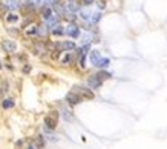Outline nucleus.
Instances as JSON below:
<instances>
[{
    "label": "nucleus",
    "mask_w": 167,
    "mask_h": 149,
    "mask_svg": "<svg viewBox=\"0 0 167 149\" xmlns=\"http://www.w3.org/2000/svg\"><path fill=\"white\" fill-rule=\"evenodd\" d=\"M66 102H69V105H78L81 102V97L78 96V94H75V92H69L68 96H66Z\"/></svg>",
    "instance_id": "f257e3e1"
},
{
    "label": "nucleus",
    "mask_w": 167,
    "mask_h": 149,
    "mask_svg": "<svg viewBox=\"0 0 167 149\" xmlns=\"http://www.w3.org/2000/svg\"><path fill=\"white\" fill-rule=\"evenodd\" d=\"M65 34H68V35L75 38V37L80 35V29H78V26H75V25H69L68 28L65 29Z\"/></svg>",
    "instance_id": "f03ea898"
},
{
    "label": "nucleus",
    "mask_w": 167,
    "mask_h": 149,
    "mask_svg": "<svg viewBox=\"0 0 167 149\" xmlns=\"http://www.w3.org/2000/svg\"><path fill=\"white\" fill-rule=\"evenodd\" d=\"M2 48H3L6 52H14L17 46H16L14 42H11V40H3V42H2Z\"/></svg>",
    "instance_id": "7ed1b4c3"
},
{
    "label": "nucleus",
    "mask_w": 167,
    "mask_h": 149,
    "mask_svg": "<svg viewBox=\"0 0 167 149\" xmlns=\"http://www.w3.org/2000/svg\"><path fill=\"white\" fill-rule=\"evenodd\" d=\"M45 125L48 129H55L57 126V117H46L45 118Z\"/></svg>",
    "instance_id": "20e7f679"
},
{
    "label": "nucleus",
    "mask_w": 167,
    "mask_h": 149,
    "mask_svg": "<svg viewBox=\"0 0 167 149\" xmlns=\"http://www.w3.org/2000/svg\"><path fill=\"white\" fill-rule=\"evenodd\" d=\"M58 20H60V17H58L57 14H55V16L52 14V16H51V17H49L46 22H48V26H49V28H52V29H54L55 26L58 25Z\"/></svg>",
    "instance_id": "39448f33"
},
{
    "label": "nucleus",
    "mask_w": 167,
    "mask_h": 149,
    "mask_svg": "<svg viewBox=\"0 0 167 149\" xmlns=\"http://www.w3.org/2000/svg\"><path fill=\"white\" fill-rule=\"evenodd\" d=\"M87 83H89V86H91V88L95 89V88H100V86H101V80H98L97 75H92L91 78L87 80Z\"/></svg>",
    "instance_id": "423d86ee"
},
{
    "label": "nucleus",
    "mask_w": 167,
    "mask_h": 149,
    "mask_svg": "<svg viewBox=\"0 0 167 149\" xmlns=\"http://www.w3.org/2000/svg\"><path fill=\"white\" fill-rule=\"evenodd\" d=\"M58 48L65 49V51H71V49H74V48H75V45H74L72 42H63V43H60V45H58Z\"/></svg>",
    "instance_id": "0eeeda50"
},
{
    "label": "nucleus",
    "mask_w": 167,
    "mask_h": 149,
    "mask_svg": "<svg viewBox=\"0 0 167 149\" xmlns=\"http://www.w3.org/2000/svg\"><path fill=\"white\" fill-rule=\"evenodd\" d=\"M6 8H11V9H16V8H19L20 6V2L19 0H6Z\"/></svg>",
    "instance_id": "6e6552de"
},
{
    "label": "nucleus",
    "mask_w": 167,
    "mask_h": 149,
    "mask_svg": "<svg viewBox=\"0 0 167 149\" xmlns=\"http://www.w3.org/2000/svg\"><path fill=\"white\" fill-rule=\"evenodd\" d=\"M42 16H43V19H45V20H48L51 16H52V9L48 8V6H46V8H43V9H42Z\"/></svg>",
    "instance_id": "1a4fd4ad"
},
{
    "label": "nucleus",
    "mask_w": 167,
    "mask_h": 149,
    "mask_svg": "<svg viewBox=\"0 0 167 149\" xmlns=\"http://www.w3.org/2000/svg\"><path fill=\"white\" fill-rule=\"evenodd\" d=\"M109 63H110L109 59H100V60L95 63V66H98V68H106V66H109Z\"/></svg>",
    "instance_id": "9d476101"
},
{
    "label": "nucleus",
    "mask_w": 167,
    "mask_h": 149,
    "mask_svg": "<svg viewBox=\"0 0 167 149\" xmlns=\"http://www.w3.org/2000/svg\"><path fill=\"white\" fill-rule=\"evenodd\" d=\"M2 106L5 108V109H11V108H14V100H12V99H6V100H3Z\"/></svg>",
    "instance_id": "9b49d317"
},
{
    "label": "nucleus",
    "mask_w": 167,
    "mask_h": 149,
    "mask_svg": "<svg viewBox=\"0 0 167 149\" xmlns=\"http://www.w3.org/2000/svg\"><path fill=\"white\" fill-rule=\"evenodd\" d=\"M80 92L83 94L84 97H87V99H94V92L89 91V89H86V88H80Z\"/></svg>",
    "instance_id": "f8f14e48"
},
{
    "label": "nucleus",
    "mask_w": 167,
    "mask_h": 149,
    "mask_svg": "<svg viewBox=\"0 0 167 149\" xmlns=\"http://www.w3.org/2000/svg\"><path fill=\"white\" fill-rule=\"evenodd\" d=\"M45 49H46V48H45V45H43V43H37V45L34 46L35 54H43V52H45Z\"/></svg>",
    "instance_id": "ddd939ff"
},
{
    "label": "nucleus",
    "mask_w": 167,
    "mask_h": 149,
    "mask_svg": "<svg viewBox=\"0 0 167 149\" xmlns=\"http://www.w3.org/2000/svg\"><path fill=\"white\" fill-rule=\"evenodd\" d=\"M97 78L103 82V80H107V78H110V74H109V72H104V71H101V72H98V74H97Z\"/></svg>",
    "instance_id": "4468645a"
},
{
    "label": "nucleus",
    "mask_w": 167,
    "mask_h": 149,
    "mask_svg": "<svg viewBox=\"0 0 167 149\" xmlns=\"http://www.w3.org/2000/svg\"><path fill=\"white\" fill-rule=\"evenodd\" d=\"M98 60H100V52H98V51H92V52H91V62L95 65Z\"/></svg>",
    "instance_id": "2eb2a0df"
},
{
    "label": "nucleus",
    "mask_w": 167,
    "mask_h": 149,
    "mask_svg": "<svg viewBox=\"0 0 167 149\" xmlns=\"http://www.w3.org/2000/svg\"><path fill=\"white\" fill-rule=\"evenodd\" d=\"M52 34H54V35H63V34H65V29H63L60 25H57L55 28L52 29Z\"/></svg>",
    "instance_id": "dca6fc26"
},
{
    "label": "nucleus",
    "mask_w": 167,
    "mask_h": 149,
    "mask_svg": "<svg viewBox=\"0 0 167 149\" xmlns=\"http://www.w3.org/2000/svg\"><path fill=\"white\" fill-rule=\"evenodd\" d=\"M80 14H81V17H83L84 20H91V16H92V12H89V11L83 9V11L80 12Z\"/></svg>",
    "instance_id": "f3484780"
},
{
    "label": "nucleus",
    "mask_w": 167,
    "mask_h": 149,
    "mask_svg": "<svg viewBox=\"0 0 167 149\" xmlns=\"http://www.w3.org/2000/svg\"><path fill=\"white\" fill-rule=\"evenodd\" d=\"M68 9L72 11V12H75V11H78V5H75L74 2H71V3H68Z\"/></svg>",
    "instance_id": "a211bd4d"
},
{
    "label": "nucleus",
    "mask_w": 167,
    "mask_h": 149,
    "mask_svg": "<svg viewBox=\"0 0 167 149\" xmlns=\"http://www.w3.org/2000/svg\"><path fill=\"white\" fill-rule=\"evenodd\" d=\"M63 118H65V120H72V112L71 111H63Z\"/></svg>",
    "instance_id": "6ab92c4d"
},
{
    "label": "nucleus",
    "mask_w": 167,
    "mask_h": 149,
    "mask_svg": "<svg viewBox=\"0 0 167 149\" xmlns=\"http://www.w3.org/2000/svg\"><path fill=\"white\" fill-rule=\"evenodd\" d=\"M6 20H8V22H17V20H19V16H16V14H9V16L6 17Z\"/></svg>",
    "instance_id": "aec40b11"
},
{
    "label": "nucleus",
    "mask_w": 167,
    "mask_h": 149,
    "mask_svg": "<svg viewBox=\"0 0 167 149\" xmlns=\"http://www.w3.org/2000/svg\"><path fill=\"white\" fill-rule=\"evenodd\" d=\"M6 5H0V16H6Z\"/></svg>",
    "instance_id": "412c9836"
},
{
    "label": "nucleus",
    "mask_w": 167,
    "mask_h": 149,
    "mask_svg": "<svg viewBox=\"0 0 167 149\" xmlns=\"http://www.w3.org/2000/svg\"><path fill=\"white\" fill-rule=\"evenodd\" d=\"M37 144L40 146V147L45 144V140H43V137H42V135H38V137H37Z\"/></svg>",
    "instance_id": "4be33fe9"
},
{
    "label": "nucleus",
    "mask_w": 167,
    "mask_h": 149,
    "mask_svg": "<svg viewBox=\"0 0 167 149\" xmlns=\"http://www.w3.org/2000/svg\"><path fill=\"white\" fill-rule=\"evenodd\" d=\"M69 62H71V56L68 54V56H65V59L61 60V63H63V65H66V63H69Z\"/></svg>",
    "instance_id": "5701e85b"
},
{
    "label": "nucleus",
    "mask_w": 167,
    "mask_h": 149,
    "mask_svg": "<svg viewBox=\"0 0 167 149\" xmlns=\"http://www.w3.org/2000/svg\"><path fill=\"white\" fill-rule=\"evenodd\" d=\"M28 2H29L31 5H38V3L42 2V0H28Z\"/></svg>",
    "instance_id": "b1692460"
},
{
    "label": "nucleus",
    "mask_w": 167,
    "mask_h": 149,
    "mask_svg": "<svg viewBox=\"0 0 167 149\" xmlns=\"http://www.w3.org/2000/svg\"><path fill=\"white\" fill-rule=\"evenodd\" d=\"M83 3H84L86 6H89V5H92V3H94V0H83Z\"/></svg>",
    "instance_id": "393cba45"
},
{
    "label": "nucleus",
    "mask_w": 167,
    "mask_h": 149,
    "mask_svg": "<svg viewBox=\"0 0 167 149\" xmlns=\"http://www.w3.org/2000/svg\"><path fill=\"white\" fill-rule=\"evenodd\" d=\"M89 40H91V35H83V42H84V43H87Z\"/></svg>",
    "instance_id": "a878e982"
},
{
    "label": "nucleus",
    "mask_w": 167,
    "mask_h": 149,
    "mask_svg": "<svg viewBox=\"0 0 167 149\" xmlns=\"http://www.w3.org/2000/svg\"><path fill=\"white\" fill-rule=\"evenodd\" d=\"M46 3H49V5H52V6H54V5L58 3V2H57V0H46Z\"/></svg>",
    "instance_id": "bb28decb"
},
{
    "label": "nucleus",
    "mask_w": 167,
    "mask_h": 149,
    "mask_svg": "<svg viewBox=\"0 0 167 149\" xmlns=\"http://www.w3.org/2000/svg\"><path fill=\"white\" fill-rule=\"evenodd\" d=\"M29 71H31L29 66H25V68H23V72H29Z\"/></svg>",
    "instance_id": "cd10ccee"
},
{
    "label": "nucleus",
    "mask_w": 167,
    "mask_h": 149,
    "mask_svg": "<svg viewBox=\"0 0 167 149\" xmlns=\"http://www.w3.org/2000/svg\"><path fill=\"white\" fill-rule=\"evenodd\" d=\"M98 6H100V8L103 9V8H104V6H106V3H104V2H98Z\"/></svg>",
    "instance_id": "c85d7f7f"
},
{
    "label": "nucleus",
    "mask_w": 167,
    "mask_h": 149,
    "mask_svg": "<svg viewBox=\"0 0 167 149\" xmlns=\"http://www.w3.org/2000/svg\"><path fill=\"white\" fill-rule=\"evenodd\" d=\"M29 149H34V147H32V146H29Z\"/></svg>",
    "instance_id": "c756f323"
},
{
    "label": "nucleus",
    "mask_w": 167,
    "mask_h": 149,
    "mask_svg": "<svg viewBox=\"0 0 167 149\" xmlns=\"http://www.w3.org/2000/svg\"><path fill=\"white\" fill-rule=\"evenodd\" d=\"M0 68H2V63H0Z\"/></svg>",
    "instance_id": "7c9ffc66"
},
{
    "label": "nucleus",
    "mask_w": 167,
    "mask_h": 149,
    "mask_svg": "<svg viewBox=\"0 0 167 149\" xmlns=\"http://www.w3.org/2000/svg\"><path fill=\"white\" fill-rule=\"evenodd\" d=\"M71 2H74V0H71Z\"/></svg>",
    "instance_id": "2f4dec72"
}]
</instances>
